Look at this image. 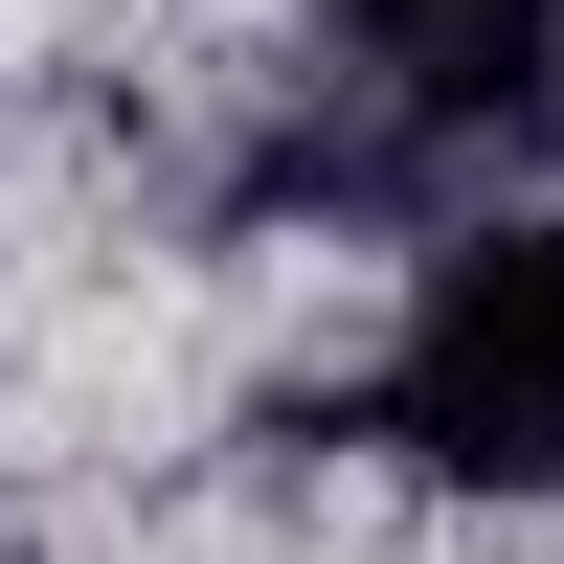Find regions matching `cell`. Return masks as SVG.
I'll list each match as a JSON object with an SVG mask.
<instances>
[{"mask_svg":"<svg viewBox=\"0 0 564 564\" xmlns=\"http://www.w3.org/2000/svg\"><path fill=\"white\" fill-rule=\"evenodd\" d=\"M361 45H384L430 113H520V90L564 68V0H339Z\"/></svg>","mask_w":564,"mask_h":564,"instance_id":"cell-2","label":"cell"},{"mask_svg":"<svg viewBox=\"0 0 564 564\" xmlns=\"http://www.w3.org/2000/svg\"><path fill=\"white\" fill-rule=\"evenodd\" d=\"M361 430H384L406 475H452V497H564V204L430 249V294H406Z\"/></svg>","mask_w":564,"mask_h":564,"instance_id":"cell-1","label":"cell"}]
</instances>
